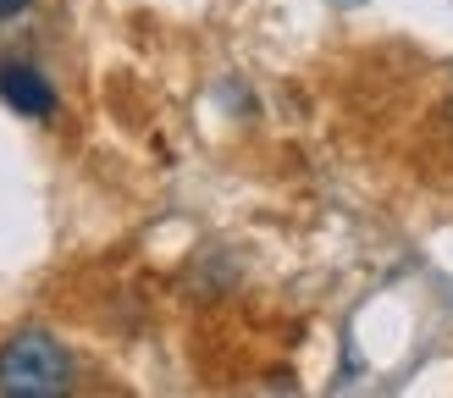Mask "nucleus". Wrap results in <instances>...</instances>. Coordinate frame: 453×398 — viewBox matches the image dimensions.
<instances>
[{"label": "nucleus", "instance_id": "1", "mask_svg": "<svg viewBox=\"0 0 453 398\" xmlns=\"http://www.w3.org/2000/svg\"><path fill=\"white\" fill-rule=\"evenodd\" d=\"M0 393L6 398H61L73 393V354L61 338L39 326H22L0 343Z\"/></svg>", "mask_w": 453, "mask_h": 398}, {"label": "nucleus", "instance_id": "2", "mask_svg": "<svg viewBox=\"0 0 453 398\" xmlns=\"http://www.w3.org/2000/svg\"><path fill=\"white\" fill-rule=\"evenodd\" d=\"M0 100H6V111H17L28 122H50L56 105H61L56 83L28 61H0Z\"/></svg>", "mask_w": 453, "mask_h": 398}, {"label": "nucleus", "instance_id": "3", "mask_svg": "<svg viewBox=\"0 0 453 398\" xmlns=\"http://www.w3.org/2000/svg\"><path fill=\"white\" fill-rule=\"evenodd\" d=\"M34 6V0H0V22H12V17H22V11H28Z\"/></svg>", "mask_w": 453, "mask_h": 398}, {"label": "nucleus", "instance_id": "4", "mask_svg": "<svg viewBox=\"0 0 453 398\" xmlns=\"http://www.w3.org/2000/svg\"><path fill=\"white\" fill-rule=\"evenodd\" d=\"M343 6H359V0H343Z\"/></svg>", "mask_w": 453, "mask_h": 398}]
</instances>
